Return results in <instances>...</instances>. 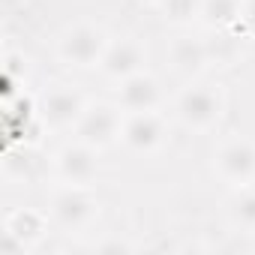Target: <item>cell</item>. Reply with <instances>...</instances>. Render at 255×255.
Instances as JSON below:
<instances>
[{
    "label": "cell",
    "instance_id": "1",
    "mask_svg": "<svg viewBox=\"0 0 255 255\" xmlns=\"http://www.w3.org/2000/svg\"><path fill=\"white\" fill-rule=\"evenodd\" d=\"M171 114L186 132H213L225 117V93L219 84L195 78L174 96Z\"/></svg>",
    "mask_w": 255,
    "mask_h": 255
},
{
    "label": "cell",
    "instance_id": "2",
    "mask_svg": "<svg viewBox=\"0 0 255 255\" xmlns=\"http://www.w3.org/2000/svg\"><path fill=\"white\" fill-rule=\"evenodd\" d=\"M99 216V201L90 186H57L48 198V219L60 231H87Z\"/></svg>",
    "mask_w": 255,
    "mask_h": 255
},
{
    "label": "cell",
    "instance_id": "3",
    "mask_svg": "<svg viewBox=\"0 0 255 255\" xmlns=\"http://www.w3.org/2000/svg\"><path fill=\"white\" fill-rule=\"evenodd\" d=\"M108 33L99 24L90 21H78L72 27H66L57 39V60L69 69H93L99 66L105 48H108Z\"/></svg>",
    "mask_w": 255,
    "mask_h": 255
},
{
    "label": "cell",
    "instance_id": "4",
    "mask_svg": "<svg viewBox=\"0 0 255 255\" xmlns=\"http://www.w3.org/2000/svg\"><path fill=\"white\" fill-rule=\"evenodd\" d=\"M120 129H123V111L117 102H87L72 135L75 141L93 150H108L120 141Z\"/></svg>",
    "mask_w": 255,
    "mask_h": 255
},
{
    "label": "cell",
    "instance_id": "5",
    "mask_svg": "<svg viewBox=\"0 0 255 255\" xmlns=\"http://www.w3.org/2000/svg\"><path fill=\"white\" fill-rule=\"evenodd\" d=\"M87 108V99L69 87V84H54L48 87L39 102H36V120L42 129H51V132H66V129H75L81 114Z\"/></svg>",
    "mask_w": 255,
    "mask_h": 255
},
{
    "label": "cell",
    "instance_id": "6",
    "mask_svg": "<svg viewBox=\"0 0 255 255\" xmlns=\"http://www.w3.org/2000/svg\"><path fill=\"white\" fill-rule=\"evenodd\" d=\"M213 174L231 189L255 183V141L246 135H231L213 150Z\"/></svg>",
    "mask_w": 255,
    "mask_h": 255
},
{
    "label": "cell",
    "instance_id": "7",
    "mask_svg": "<svg viewBox=\"0 0 255 255\" xmlns=\"http://www.w3.org/2000/svg\"><path fill=\"white\" fill-rule=\"evenodd\" d=\"M168 141V123L159 111H135L123 114L120 144L135 156H153Z\"/></svg>",
    "mask_w": 255,
    "mask_h": 255
},
{
    "label": "cell",
    "instance_id": "8",
    "mask_svg": "<svg viewBox=\"0 0 255 255\" xmlns=\"http://www.w3.org/2000/svg\"><path fill=\"white\" fill-rule=\"evenodd\" d=\"M96 153L99 150H93V147H87L81 141L63 144L51 156V171H54L57 183H63V186H93V180L99 174Z\"/></svg>",
    "mask_w": 255,
    "mask_h": 255
},
{
    "label": "cell",
    "instance_id": "9",
    "mask_svg": "<svg viewBox=\"0 0 255 255\" xmlns=\"http://www.w3.org/2000/svg\"><path fill=\"white\" fill-rule=\"evenodd\" d=\"M144 63H147V48L135 39V36H120V39H111L102 60H99V72L120 84L123 78H129L135 72H144Z\"/></svg>",
    "mask_w": 255,
    "mask_h": 255
},
{
    "label": "cell",
    "instance_id": "10",
    "mask_svg": "<svg viewBox=\"0 0 255 255\" xmlns=\"http://www.w3.org/2000/svg\"><path fill=\"white\" fill-rule=\"evenodd\" d=\"M123 114H135V111H159L162 105V84L156 75H150L147 69L144 72H135L129 78H123L117 84V99Z\"/></svg>",
    "mask_w": 255,
    "mask_h": 255
},
{
    "label": "cell",
    "instance_id": "11",
    "mask_svg": "<svg viewBox=\"0 0 255 255\" xmlns=\"http://www.w3.org/2000/svg\"><path fill=\"white\" fill-rule=\"evenodd\" d=\"M48 213H39V210H12L3 222V249H12V252H27L33 249L45 228H48Z\"/></svg>",
    "mask_w": 255,
    "mask_h": 255
},
{
    "label": "cell",
    "instance_id": "12",
    "mask_svg": "<svg viewBox=\"0 0 255 255\" xmlns=\"http://www.w3.org/2000/svg\"><path fill=\"white\" fill-rule=\"evenodd\" d=\"M165 57H168V66L174 75L195 81L210 63V45L195 36H177V39H171Z\"/></svg>",
    "mask_w": 255,
    "mask_h": 255
},
{
    "label": "cell",
    "instance_id": "13",
    "mask_svg": "<svg viewBox=\"0 0 255 255\" xmlns=\"http://www.w3.org/2000/svg\"><path fill=\"white\" fill-rule=\"evenodd\" d=\"M225 219L237 234H255V183L231 189L225 201Z\"/></svg>",
    "mask_w": 255,
    "mask_h": 255
},
{
    "label": "cell",
    "instance_id": "14",
    "mask_svg": "<svg viewBox=\"0 0 255 255\" xmlns=\"http://www.w3.org/2000/svg\"><path fill=\"white\" fill-rule=\"evenodd\" d=\"M198 18L210 30H234L243 21V0H198Z\"/></svg>",
    "mask_w": 255,
    "mask_h": 255
},
{
    "label": "cell",
    "instance_id": "15",
    "mask_svg": "<svg viewBox=\"0 0 255 255\" xmlns=\"http://www.w3.org/2000/svg\"><path fill=\"white\" fill-rule=\"evenodd\" d=\"M243 24L255 30V0H243Z\"/></svg>",
    "mask_w": 255,
    "mask_h": 255
},
{
    "label": "cell",
    "instance_id": "16",
    "mask_svg": "<svg viewBox=\"0 0 255 255\" xmlns=\"http://www.w3.org/2000/svg\"><path fill=\"white\" fill-rule=\"evenodd\" d=\"M141 3H147V6H159V9H162L168 0H141Z\"/></svg>",
    "mask_w": 255,
    "mask_h": 255
}]
</instances>
